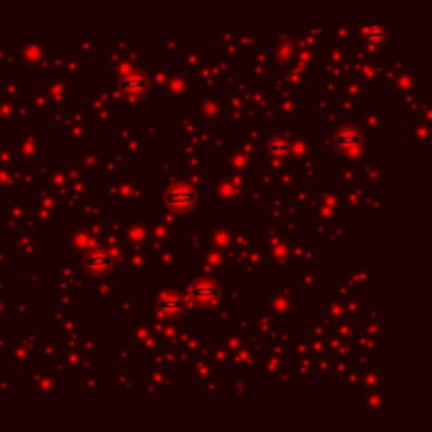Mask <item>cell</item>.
Masks as SVG:
<instances>
[{"label": "cell", "instance_id": "cell-1", "mask_svg": "<svg viewBox=\"0 0 432 432\" xmlns=\"http://www.w3.org/2000/svg\"><path fill=\"white\" fill-rule=\"evenodd\" d=\"M194 192L188 186H173L167 192V205L175 213H188L194 207Z\"/></svg>", "mask_w": 432, "mask_h": 432}, {"label": "cell", "instance_id": "cell-6", "mask_svg": "<svg viewBox=\"0 0 432 432\" xmlns=\"http://www.w3.org/2000/svg\"><path fill=\"white\" fill-rule=\"evenodd\" d=\"M163 310H167V312H175V310H179V304H177V302H173V300H163Z\"/></svg>", "mask_w": 432, "mask_h": 432}, {"label": "cell", "instance_id": "cell-3", "mask_svg": "<svg viewBox=\"0 0 432 432\" xmlns=\"http://www.w3.org/2000/svg\"><path fill=\"white\" fill-rule=\"evenodd\" d=\"M360 144H363V137H360L358 129H354V127H342L336 133V146L344 154H356Z\"/></svg>", "mask_w": 432, "mask_h": 432}, {"label": "cell", "instance_id": "cell-4", "mask_svg": "<svg viewBox=\"0 0 432 432\" xmlns=\"http://www.w3.org/2000/svg\"><path fill=\"white\" fill-rule=\"evenodd\" d=\"M86 270L95 276H103L112 270V259L103 251H89L85 258Z\"/></svg>", "mask_w": 432, "mask_h": 432}, {"label": "cell", "instance_id": "cell-2", "mask_svg": "<svg viewBox=\"0 0 432 432\" xmlns=\"http://www.w3.org/2000/svg\"><path fill=\"white\" fill-rule=\"evenodd\" d=\"M120 89L127 99H140L148 91V76L144 72H131L123 79Z\"/></svg>", "mask_w": 432, "mask_h": 432}, {"label": "cell", "instance_id": "cell-5", "mask_svg": "<svg viewBox=\"0 0 432 432\" xmlns=\"http://www.w3.org/2000/svg\"><path fill=\"white\" fill-rule=\"evenodd\" d=\"M192 295H194V302L200 304V306H207V304H213L215 297H217V289L211 285V283H196L192 287Z\"/></svg>", "mask_w": 432, "mask_h": 432}]
</instances>
